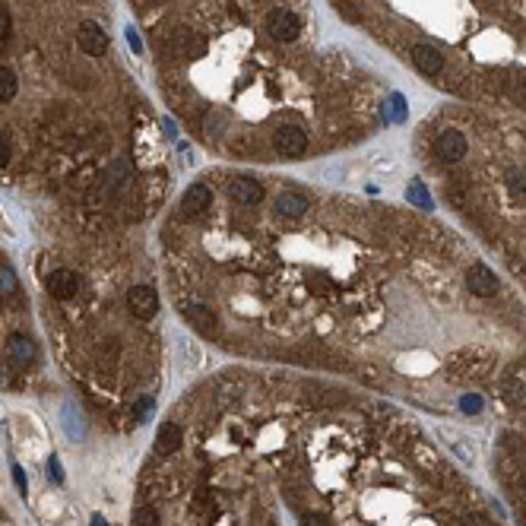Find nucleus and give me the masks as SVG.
<instances>
[{"mask_svg": "<svg viewBox=\"0 0 526 526\" xmlns=\"http://www.w3.org/2000/svg\"><path fill=\"white\" fill-rule=\"evenodd\" d=\"M406 118V105H403L400 95H393V121H403Z\"/></svg>", "mask_w": 526, "mask_h": 526, "instance_id": "obj_27", "label": "nucleus"}, {"mask_svg": "<svg viewBox=\"0 0 526 526\" xmlns=\"http://www.w3.org/2000/svg\"><path fill=\"white\" fill-rule=\"evenodd\" d=\"M76 41H79V48H83L86 54H93V58H102V54L108 51V35L102 32V26H95L93 20L79 22V29H76Z\"/></svg>", "mask_w": 526, "mask_h": 526, "instance_id": "obj_6", "label": "nucleus"}, {"mask_svg": "<svg viewBox=\"0 0 526 526\" xmlns=\"http://www.w3.org/2000/svg\"><path fill=\"white\" fill-rule=\"evenodd\" d=\"M273 146H276V152H283V156L298 159V156H304V149H308V137H304L302 127L283 124V127H276V133H273Z\"/></svg>", "mask_w": 526, "mask_h": 526, "instance_id": "obj_2", "label": "nucleus"}, {"mask_svg": "<svg viewBox=\"0 0 526 526\" xmlns=\"http://www.w3.org/2000/svg\"><path fill=\"white\" fill-rule=\"evenodd\" d=\"M79 276L73 270H54L51 276H48V292H51L54 298H60V302H67V298H73L79 292Z\"/></svg>", "mask_w": 526, "mask_h": 526, "instance_id": "obj_9", "label": "nucleus"}, {"mask_svg": "<svg viewBox=\"0 0 526 526\" xmlns=\"http://www.w3.org/2000/svg\"><path fill=\"white\" fill-rule=\"evenodd\" d=\"M7 349H10V358H13L16 365H32L35 362V342L29 339V336L13 333L7 339Z\"/></svg>", "mask_w": 526, "mask_h": 526, "instance_id": "obj_14", "label": "nucleus"}, {"mask_svg": "<svg viewBox=\"0 0 526 526\" xmlns=\"http://www.w3.org/2000/svg\"><path fill=\"white\" fill-rule=\"evenodd\" d=\"M10 32H13V22H10V13L7 10H0V45L10 39Z\"/></svg>", "mask_w": 526, "mask_h": 526, "instance_id": "obj_22", "label": "nucleus"}, {"mask_svg": "<svg viewBox=\"0 0 526 526\" xmlns=\"http://www.w3.org/2000/svg\"><path fill=\"white\" fill-rule=\"evenodd\" d=\"M460 406H463V412H479V409H482V400H479L476 393H466V396L460 400Z\"/></svg>", "mask_w": 526, "mask_h": 526, "instance_id": "obj_23", "label": "nucleus"}, {"mask_svg": "<svg viewBox=\"0 0 526 526\" xmlns=\"http://www.w3.org/2000/svg\"><path fill=\"white\" fill-rule=\"evenodd\" d=\"M412 64L419 67L425 76H434V73L444 70V54L431 45H415L412 48Z\"/></svg>", "mask_w": 526, "mask_h": 526, "instance_id": "obj_10", "label": "nucleus"}, {"mask_svg": "<svg viewBox=\"0 0 526 526\" xmlns=\"http://www.w3.org/2000/svg\"><path fill=\"white\" fill-rule=\"evenodd\" d=\"M181 314H184V321L191 323L194 330H200V333H216V314H213L206 304L191 302V304L181 308Z\"/></svg>", "mask_w": 526, "mask_h": 526, "instance_id": "obj_11", "label": "nucleus"}, {"mask_svg": "<svg viewBox=\"0 0 526 526\" xmlns=\"http://www.w3.org/2000/svg\"><path fill=\"white\" fill-rule=\"evenodd\" d=\"M181 441H184L181 425H175V422H165V425L159 428V434H156V450H159V454H175V450L181 447Z\"/></svg>", "mask_w": 526, "mask_h": 526, "instance_id": "obj_13", "label": "nucleus"}, {"mask_svg": "<svg viewBox=\"0 0 526 526\" xmlns=\"http://www.w3.org/2000/svg\"><path fill=\"white\" fill-rule=\"evenodd\" d=\"M127 41H130V48L133 51H143V41H140V35H137V29H127Z\"/></svg>", "mask_w": 526, "mask_h": 526, "instance_id": "obj_28", "label": "nucleus"}, {"mask_svg": "<svg viewBox=\"0 0 526 526\" xmlns=\"http://www.w3.org/2000/svg\"><path fill=\"white\" fill-rule=\"evenodd\" d=\"M267 32L276 41H295L298 35H302V20H298V13L279 7V10H273L270 20H267Z\"/></svg>", "mask_w": 526, "mask_h": 526, "instance_id": "obj_1", "label": "nucleus"}, {"mask_svg": "<svg viewBox=\"0 0 526 526\" xmlns=\"http://www.w3.org/2000/svg\"><path fill=\"white\" fill-rule=\"evenodd\" d=\"M507 181H511V191H513V194L526 197V171H523V168L511 171V175H507Z\"/></svg>", "mask_w": 526, "mask_h": 526, "instance_id": "obj_20", "label": "nucleus"}, {"mask_svg": "<svg viewBox=\"0 0 526 526\" xmlns=\"http://www.w3.org/2000/svg\"><path fill=\"white\" fill-rule=\"evenodd\" d=\"M48 473H51V482H64V469H60V460L58 457H51V460H48Z\"/></svg>", "mask_w": 526, "mask_h": 526, "instance_id": "obj_25", "label": "nucleus"}, {"mask_svg": "<svg viewBox=\"0 0 526 526\" xmlns=\"http://www.w3.org/2000/svg\"><path fill=\"white\" fill-rule=\"evenodd\" d=\"M127 308H130L133 317H140V321H149V317L159 314V295L152 285H133L130 292H127Z\"/></svg>", "mask_w": 526, "mask_h": 526, "instance_id": "obj_3", "label": "nucleus"}, {"mask_svg": "<svg viewBox=\"0 0 526 526\" xmlns=\"http://www.w3.org/2000/svg\"><path fill=\"white\" fill-rule=\"evenodd\" d=\"M520 485H523V492H526V473H523V482H520Z\"/></svg>", "mask_w": 526, "mask_h": 526, "instance_id": "obj_30", "label": "nucleus"}, {"mask_svg": "<svg viewBox=\"0 0 526 526\" xmlns=\"http://www.w3.org/2000/svg\"><path fill=\"white\" fill-rule=\"evenodd\" d=\"M13 482H16V488H20V492H22V494H26V492H29V485H26V473H22V469H20V466H16V463H13Z\"/></svg>", "mask_w": 526, "mask_h": 526, "instance_id": "obj_26", "label": "nucleus"}, {"mask_svg": "<svg viewBox=\"0 0 526 526\" xmlns=\"http://www.w3.org/2000/svg\"><path fill=\"white\" fill-rule=\"evenodd\" d=\"M466 289L479 298H492L494 292L501 289V279L488 270L485 263H473V267L466 270Z\"/></svg>", "mask_w": 526, "mask_h": 526, "instance_id": "obj_5", "label": "nucleus"}, {"mask_svg": "<svg viewBox=\"0 0 526 526\" xmlns=\"http://www.w3.org/2000/svg\"><path fill=\"white\" fill-rule=\"evenodd\" d=\"M302 526H330V520L323 517V513H304Z\"/></svg>", "mask_w": 526, "mask_h": 526, "instance_id": "obj_24", "label": "nucleus"}, {"mask_svg": "<svg viewBox=\"0 0 526 526\" xmlns=\"http://www.w3.org/2000/svg\"><path fill=\"white\" fill-rule=\"evenodd\" d=\"M16 292V273L10 267H0V298H7Z\"/></svg>", "mask_w": 526, "mask_h": 526, "instance_id": "obj_18", "label": "nucleus"}, {"mask_svg": "<svg viewBox=\"0 0 526 526\" xmlns=\"http://www.w3.org/2000/svg\"><path fill=\"white\" fill-rule=\"evenodd\" d=\"M276 213L283 219H302L308 213V197L304 194H295V191H285L276 197Z\"/></svg>", "mask_w": 526, "mask_h": 526, "instance_id": "obj_12", "label": "nucleus"}, {"mask_svg": "<svg viewBox=\"0 0 526 526\" xmlns=\"http://www.w3.org/2000/svg\"><path fill=\"white\" fill-rule=\"evenodd\" d=\"M133 526H159V517L152 507H140L137 511V520H133Z\"/></svg>", "mask_w": 526, "mask_h": 526, "instance_id": "obj_21", "label": "nucleus"}, {"mask_svg": "<svg viewBox=\"0 0 526 526\" xmlns=\"http://www.w3.org/2000/svg\"><path fill=\"white\" fill-rule=\"evenodd\" d=\"M64 428H67V434H70L73 441H79V438H83V431H86V428L79 425V412L70 406V403L64 406Z\"/></svg>", "mask_w": 526, "mask_h": 526, "instance_id": "obj_16", "label": "nucleus"}, {"mask_svg": "<svg viewBox=\"0 0 526 526\" xmlns=\"http://www.w3.org/2000/svg\"><path fill=\"white\" fill-rule=\"evenodd\" d=\"M16 89H20L16 73L10 70V67H0V102H10L16 95Z\"/></svg>", "mask_w": 526, "mask_h": 526, "instance_id": "obj_15", "label": "nucleus"}, {"mask_svg": "<svg viewBox=\"0 0 526 526\" xmlns=\"http://www.w3.org/2000/svg\"><path fill=\"white\" fill-rule=\"evenodd\" d=\"M152 412H156V406H152L149 396H143V400L133 403V419H137L140 425H143V422H149V419H152Z\"/></svg>", "mask_w": 526, "mask_h": 526, "instance_id": "obj_19", "label": "nucleus"}, {"mask_svg": "<svg viewBox=\"0 0 526 526\" xmlns=\"http://www.w3.org/2000/svg\"><path fill=\"white\" fill-rule=\"evenodd\" d=\"M229 194H231V200H235V203H241V206H257V203L263 200V187H260V181L248 178V175H241V178L231 181Z\"/></svg>", "mask_w": 526, "mask_h": 526, "instance_id": "obj_8", "label": "nucleus"}, {"mask_svg": "<svg viewBox=\"0 0 526 526\" xmlns=\"http://www.w3.org/2000/svg\"><path fill=\"white\" fill-rule=\"evenodd\" d=\"M93 526H108V523H105L102 517H93Z\"/></svg>", "mask_w": 526, "mask_h": 526, "instance_id": "obj_29", "label": "nucleus"}, {"mask_svg": "<svg viewBox=\"0 0 526 526\" xmlns=\"http://www.w3.org/2000/svg\"><path fill=\"white\" fill-rule=\"evenodd\" d=\"M213 206V191L206 184H191L181 197V213L184 216H203L206 210Z\"/></svg>", "mask_w": 526, "mask_h": 526, "instance_id": "obj_7", "label": "nucleus"}, {"mask_svg": "<svg viewBox=\"0 0 526 526\" xmlns=\"http://www.w3.org/2000/svg\"><path fill=\"white\" fill-rule=\"evenodd\" d=\"M406 197H409V203L422 206V210H431V197H428V191H425V184H422V181H409Z\"/></svg>", "mask_w": 526, "mask_h": 526, "instance_id": "obj_17", "label": "nucleus"}, {"mask_svg": "<svg viewBox=\"0 0 526 526\" xmlns=\"http://www.w3.org/2000/svg\"><path fill=\"white\" fill-rule=\"evenodd\" d=\"M438 156L444 159V162H450V165H457V162H463L466 159V152H469V143H466V137H463L460 130H454V127H447V130H441L438 133Z\"/></svg>", "mask_w": 526, "mask_h": 526, "instance_id": "obj_4", "label": "nucleus"}]
</instances>
